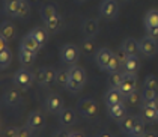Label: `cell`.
Instances as JSON below:
<instances>
[{"instance_id":"6da1fadb","label":"cell","mask_w":158,"mask_h":137,"mask_svg":"<svg viewBox=\"0 0 158 137\" xmlns=\"http://www.w3.org/2000/svg\"><path fill=\"white\" fill-rule=\"evenodd\" d=\"M86 80H87V77H86L85 69L78 65H73L69 68V81H68L66 89L71 92H78L86 85Z\"/></svg>"},{"instance_id":"7a4b0ae2","label":"cell","mask_w":158,"mask_h":137,"mask_svg":"<svg viewBox=\"0 0 158 137\" xmlns=\"http://www.w3.org/2000/svg\"><path fill=\"white\" fill-rule=\"evenodd\" d=\"M80 53H81L80 47H77L74 44H63L60 47V51H59L60 60L65 65H69V66L77 65L78 59H80Z\"/></svg>"},{"instance_id":"3957f363","label":"cell","mask_w":158,"mask_h":137,"mask_svg":"<svg viewBox=\"0 0 158 137\" xmlns=\"http://www.w3.org/2000/svg\"><path fill=\"white\" fill-rule=\"evenodd\" d=\"M14 85L18 87V89H29V87L32 86V83L35 81V77H33V73H30L26 66H21L20 69H17L15 73H14Z\"/></svg>"},{"instance_id":"277c9868","label":"cell","mask_w":158,"mask_h":137,"mask_svg":"<svg viewBox=\"0 0 158 137\" xmlns=\"http://www.w3.org/2000/svg\"><path fill=\"white\" fill-rule=\"evenodd\" d=\"M139 48H140V53L148 57V59H152L155 54L158 53V41L151 38L149 35H145L139 41Z\"/></svg>"},{"instance_id":"5b68a950","label":"cell","mask_w":158,"mask_h":137,"mask_svg":"<svg viewBox=\"0 0 158 137\" xmlns=\"http://www.w3.org/2000/svg\"><path fill=\"white\" fill-rule=\"evenodd\" d=\"M99 15L106 20H114L119 15V3L116 0H102L99 5Z\"/></svg>"},{"instance_id":"8992f818","label":"cell","mask_w":158,"mask_h":137,"mask_svg":"<svg viewBox=\"0 0 158 137\" xmlns=\"http://www.w3.org/2000/svg\"><path fill=\"white\" fill-rule=\"evenodd\" d=\"M78 113L87 119H94L98 114V102L90 98H83L78 101Z\"/></svg>"},{"instance_id":"52a82bcc","label":"cell","mask_w":158,"mask_h":137,"mask_svg":"<svg viewBox=\"0 0 158 137\" xmlns=\"http://www.w3.org/2000/svg\"><path fill=\"white\" fill-rule=\"evenodd\" d=\"M44 106H45V110L53 113V114H59L65 109V102H63V100H62V97L59 93L47 95V98L44 101Z\"/></svg>"},{"instance_id":"ba28073f","label":"cell","mask_w":158,"mask_h":137,"mask_svg":"<svg viewBox=\"0 0 158 137\" xmlns=\"http://www.w3.org/2000/svg\"><path fill=\"white\" fill-rule=\"evenodd\" d=\"M26 127L32 131V133H39L44 127H45V118L41 112H32L29 116H27V122H26Z\"/></svg>"},{"instance_id":"9c48e42d","label":"cell","mask_w":158,"mask_h":137,"mask_svg":"<svg viewBox=\"0 0 158 137\" xmlns=\"http://www.w3.org/2000/svg\"><path fill=\"white\" fill-rule=\"evenodd\" d=\"M94 57H95V62H97L98 68L107 73L110 60H111V57H113V53H111L107 47H101V48H98L97 54H95Z\"/></svg>"},{"instance_id":"30bf717a","label":"cell","mask_w":158,"mask_h":137,"mask_svg":"<svg viewBox=\"0 0 158 137\" xmlns=\"http://www.w3.org/2000/svg\"><path fill=\"white\" fill-rule=\"evenodd\" d=\"M57 121H59L60 127L69 128V127L75 125V122H77V113L74 112L73 109H69V107H65V109L57 114Z\"/></svg>"},{"instance_id":"8fae6325","label":"cell","mask_w":158,"mask_h":137,"mask_svg":"<svg viewBox=\"0 0 158 137\" xmlns=\"http://www.w3.org/2000/svg\"><path fill=\"white\" fill-rule=\"evenodd\" d=\"M140 118L145 121L146 124H155L158 122V114L154 106L151 104H143L140 106Z\"/></svg>"},{"instance_id":"7c38bea8","label":"cell","mask_w":158,"mask_h":137,"mask_svg":"<svg viewBox=\"0 0 158 137\" xmlns=\"http://www.w3.org/2000/svg\"><path fill=\"white\" fill-rule=\"evenodd\" d=\"M104 101L107 106H113V104H119V102H125V95L122 93L119 87H110L106 92Z\"/></svg>"},{"instance_id":"4fadbf2b","label":"cell","mask_w":158,"mask_h":137,"mask_svg":"<svg viewBox=\"0 0 158 137\" xmlns=\"http://www.w3.org/2000/svg\"><path fill=\"white\" fill-rule=\"evenodd\" d=\"M135 87H137V75L125 73V75H123V81H122L121 87H119L122 90V93L127 97L128 93H131V92L135 90Z\"/></svg>"},{"instance_id":"5bb4252c","label":"cell","mask_w":158,"mask_h":137,"mask_svg":"<svg viewBox=\"0 0 158 137\" xmlns=\"http://www.w3.org/2000/svg\"><path fill=\"white\" fill-rule=\"evenodd\" d=\"M20 48H24V50L32 51V53H35V54H36L42 47H41V44L35 39V36L29 32V33H27L26 36H23V39H21V42H20Z\"/></svg>"},{"instance_id":"9a60e30c","label":"cell","mask_w":158,"mask_h":137,"mask_svg":"<svg viewBox=\"0 0 158 137\" xmlns=\"http://www.w3.org/2000/svg\"><path fill=\"white\" fill-rule=\"evenodd\" d=\"M2 101H3V106H6V107H15L21 101V93L17 89H9L3 93Z\"/></svg>"},{"instance_id":"2e32d148","label":"cell","mask_w":158,"mask_h":137,"mask_svg":"<svg viewBox=\"0 0 158 137\" xmlns=\"http://www.w3.org/2000/svg\"><path fill=\"white\" fill-rule=\"evenodd\" d=\"M107 112L109 116L113 121H121L127 116V107H125V102H119V104H113V106H107Z\"/></svg>"},{"instance_id":"e0dca14e","label":"cell","mask_w":158,"mask_h":137,"mask_svg":"<svg viewBox=\"0 0 158 137\" xmlns=\"http://www.w3.org/2000/svg\"><path fill=\"white\" fill-rule=\"evenodd\" d=\"M81 30H83L86 38H95L97 33L99 32V24H98V21L95 18H86L83 21Z\"/></svg>"},{"instance_id":"ac0fdd59","label":"cell","mask_w":158,"mask_h":137,"mask_svg":"<svg viewBox=\"0 0 158 137\" xmlns=\"http://www.w3.org/2000/svg\"><path fill=\"white\" fill-rule=\"evenodd\" d=\"M80 51L86 56H95L98 51V45L94 38H86L80 44Z\"/></svg>"},{"instance_id":"d6986e66","label":"cell","mask_w":158,"mask_h":137,"mask_svg":"<svg viewBox=\"0 0 158 137\" xmlns=\"http://www.w3.org/2000/svg\"><path fill=\"white\" fill-rule=\"evenodd\" d=\"M17 36V29L15 26L11 23V21H3L2 23V27H0V38H5L8 42L15 39Z\"/></svg>"},{"instance_id":"ffe728a7","label":"cell","mask_w":158,"mask_h":137,"mask_svg":"<svg viewBox=\"0 0 158 137\" xmlns=\"http://www.w3.org/2000/svg\"><path fill=\"white\" fill-rule=\"evenodd\" d=\"M30 33L35 36L38 42L41 44V47H44L45 44H47V41H48V35H50V30L47 27H42V26H36V27H33L32 30H30Z\"/></svg>"},{"instance_id":"44dd1931","label":"cell","mask_w":158,"mask_h":137,"mask_svg":"<svg viewBox=\"0 0 158 137\" xmlns=\"http://www.w3.org/2000/svg\"><path fill=\"white\" fill-rule=\"evenodd\" d=\"M21 0H5L3 2V14H6L8 17H15L18 15Z\"/></svg>"},{"instance_id":"7402d4cb","label":"cell","mask_w":158,"mask_h":137,"mask_svg":"<svg viewBox=\"0 0 158 137\" xmlns=\"http://www.w3.org/2000/svg\"><path fill=\"white\" fill-rule=\"evenodd\" d=\"M121 47L125 50V53H127L128 56H139V53H140L139 42H137L134 38H127V39H123V42H122Z\"/></svg>"},{"instance_id":"603a6c76","label":"cell","mask_w":158,"mask_h":137,"mask_svg":"<svg viewBox=\"0 0 158 137\" xmlns=\"http://www.w3.org/2000/svg\"><path fill=\"white\" fill-rule=\"evenodd\" d=\"M44 24H45V27L50 30V33H57V32H60V29L63 27V18L57 14V15H54L53 18L47 20Z\"/></svg>"},{"instance_id":"cb8c5ba5","label":"cell","mask_w":158,"mask_h":137,"mask_svg":"<svg viewBox=\"0 0 158 137\" xmlns=\"http://www.w3.org/2000/svg\"><path fill=\"white\" fill-rule=\"evenodd\" d=\"M139 69H140V60L137 56H130L122 68L123 73H130V74H137Z\"/></svg>"},{"instance_id":"d4e9b609","label":"cell","mask_w":158,"mask_h":137,"mask_svg":"<svg viewBox=\"0 0 158 137\" xmlns=\"http://www.w3.org/2000/svg\"><path fill=\"white\" fill-rule=\"evenodd\" d=\"M35 53H32V51H27L24 48H20V53H18V60L21 63V66H26V68H29V66H32L33 62H35Z\"/></svg>"},{"instance_id":"484cf974","label":"cell","mask_w":158,"mask_h":137,"mask_svg":"<svg viewBox=\"0 0 158 137\" xmlns=\"http://www.w3.org/2000/svg\"><path fill=\"white\" fill-rule=\"evenodd\" d=\"M123 75L125 73L122 69H118V71H111L107 75V81H109L110 87H121L122 81H123Z\"/></svg>"},{"instance_id":"4316f807","label":"cell","mask_w":158,"mask_h":137,"mask_svg":"<svg viewBox=\"0 0 158 137\" xmlns=\"http://www.w3.org/2000/svg\"><path fill=\"white\" fill-rule=\"evenodd\" d=\"M134 122H135V116L127 114L123 119L119 121V128H121V131L123 134L130 136V133H131V130H133V127H134Z\"/></svg>"},{"instance_id":"83f0119b","label":"cell","mask_w":158,"mask_h":137,"mask_svg":"<svg viewBox=\"0 0 158 137\" xmlns=\"http://www.w3.org/2000/svg\"><path fill=\"white\" fill-rule=\"evenodd\" d=\"M157 101H158V90H154V89H143V92H142V102H143V104L155 106Z\"/></svg>"},{"instance_id":"f1b7e54d","label":"cell","mask_w":158,"mask_h":137,"mask_svg":"<svg viewBox=\"0 0 158 137\" xmlns=\"http://www.w3.org/2000/svg\"><path fill=\"white\" fill-rule=\"evenodd\" d=\"M145 125H146V122L142 118L135 116V122H134L133 130H131V133H130V137H142L146 133Z\"/></svg>"},{"instance_id":"f546056e","label":"cell","mask_w":158,"mask_h":137,"mask_svg":"<svg viewBox=\"0 0 158 137\" xmlns=\"http://www.w3.org/2000/svg\"><path fill=\"white\" fill-rule=\"evenodd\" d=\"M145 27H157L158 26V9H149L145 15Z\"/></svg>"},{"instance_id":"4dcf8cb0","label":"cell","mask_w":158,"mask_h":137,"mask_svg":"<svg viewBox=\"0 0 158 137\" xmlns=\"http://www.w3.org/2000/svg\"><path fill=\"white\" fill-rule=\"evenodd\" d=\"M54 15H57V9H56V6L54 5H44L42 8H41V18H42V21L45 23L47 20L50 18H53Z\"/></svg>"},{"instance_id":"1f68e13d","label":"cell","mask_w":158,"mask_h":137,"mask_svg":"<svg viewBox=\"0 0 158 137\" xmlns=\"http://www.w3.org/2000/svg\"><path fill=\"white\" fill-rule=\"evenodd\" d=\"M11 60H12V53L9 50V47L0 50V68L2 69H6L11 65Z\"/></svg>"},{"instance_id":"d6a6232c","label":"cell","mask_w":158,"mask_h":137,"mask_svg":"<svg viewBox=\"0 0 158 137\" xmlns=\"http://www.w3.org/2000/svg\"><path fill=\"white\" fill-rule=\"evenodd\" d=\"M69 81V68L68 69H57L56 74V85L60 87H66Z\"/></svg>"},{"instance_id":"836d02e7","label":"cell","mask_w":158,"mask_h":137,"mask_svg":"<svg viewBox=\"0 0 158 137\" xmlns=\"http://www.w3.org/2000/svg\"><path fill=\"white\" fill-rule=\"evenodd\" d=\"M125 104H128L130 107H135V106L142 104V93H139L137 90L128 93V95L125 97Z\"/></svg>"},{"instance_id":"e575fe53","label":"cell","mask_w":158,"mask_h":137,"mask_svg":"<svg viewBox=\"0 0 158 137\" xmlns=\"http://www.w3.org/2000/svg\"><path fill=\"white\" fill-rule=\"evenodd\" d=\"M33 77H35V81L41 87H45V81H47V73H45V68H36L33 71Z\"/></svg>"},{"instance_id":"d590c367","label":"cell","mask_w":158,"mask_h":137,"mask_svg":"<svg viewBox=\"0 0 158 137\" xmlns=\"http://www.w3.org/2000/svg\"><path fill=\"white\" fill-rule=\"evenodd\" d=\"M143 89H154L158 90V77L157 75H146L145 81H143Z\"/></svg>"},{"instance_id":"8d00e7d4","label":"cell","mask_w":158,"mask_h":137,"mask_svg":"<svg viewBox=\"0 0 158 137\" xmlns=\"http://www.w3.org/2000/svg\"><path fill=\"white\" fill-rule=\"evenodd\" d=\"M45 73H47V81H45V87H50L56 85V74L57 69H54L53 66H45Z\"/></svg>"},{"instance_id":"74e56055","label":"cell","mask_w":158,"mask_h":137,"mask_svg":"<svg viewBox=\"0 0 158 137\" xmlns=\"http://www.w3.org/2000/svg\"><path fill=\"white\" fill-rule=\"evenodd\" d=\"M30 12V6H29V3L26 2V0H21V5H20V9H18V15H17V18H26L27 15Z\"/></svg>"},{"instance_id":"f35d334b","label":"cell","mask_w":158,"mask_h":137,"mask_svg":"<svg viewBox=\"0 0 158 137\" xmlns=\"http://www.w3.org/2000/svg\"><path fill=\"white\" fill-rule=\"evenodd\" d=\"M114 56L118 57V60H119V63H121L122 68H123V65H125V62H127V59L130 57V56H128V54L125 53V50H123L122 47H119L118 50L114 51Z\"/></svg>"},{"instance_id":"ab89813d","label":"cell","mask_w":158,"mask_h":137,"mask_svg":"<svg viewBox=\"0 0 158 137\" xmlns=\"http://www.w3.org/2000/svg\"><path fill=\"white\" fill-rule=\"evenodd\" d=\"M118 69H122L121 63L118 60V57L114 56V53H113V57H111V60H110V65H109V69H107V73H111V71H118Z\"/></svg>"},{"instance_id":"60d3db41","label":"cell","mask_w":158,"mask_h":137,"mask_svg":"<svg viewBox=\"0 0 158 137\" xmlns=\"http://www.w3.org/2000/svg\"><path fill=\"white\" fill-rule=\"evenodd\" d=\"M3 137H18V128L17 127H8L3 130Z\"/></svg>"},{"instance_id":"b9f144b4","label":"cell","mask_w":158,"mask_h":137,"mask_svg":"<svg viewBox=\"0 0 158 137\" xmlns=\"http://www.w3.org/2000/svg\"><path fill=\"white\" fill-rule=\"evenodd\" d=\"M146 35H149L151 38L158 41V26L157 27H146Z\"/></svg>"},{"instance_id":"7bdbcfd3","label":"cell","mask_w":158,"mask_h":137,"mask_svg":"<svg viewBox=\"0 0 158 137\" xmlns=\"http://www.w3.org/2000/svg\"><path fill=\"white\" fill-rule=\"evenodd\" d=\"M18 137H32V131L27 127H21L18 128Z\"/></svg>"},{"instance_id":"ee69618b","label":"cell","mask_w":158,"mask_h":137,"mask_svg":"<svg viewBox=\"0 0 158 137\" xmlns=\"http://www.w3.org/2000/svg\"><path fill=\"white\" fill-rule=\"evenodd\" d=\"M69 136H71V133L68 130H57L54 133V137H69Z\"/></svg>"},{"instance_id":"f6af8a7d","label":"cell","mask_w":158,"mask_h":137,"mask_svg":"<svg viewBox=\"0 0 158 137\" xmlns=\"http://www.w3.org/2000/svg\"><path fill=\"white\" fill-rule=\"evenodd\" d=\"M142 137H158V134L155 133V131H146Z\"/></svg>"},{"instance_id":"bcb514c9","label":"cell","mask_w":158,"mask_h":137,"mask_svg":"<svg viewBox=\"0 0 158 137\" xmlns=\"http://www.w3.org/2000/svg\"><path fill=\"white\" fill-rule=\"evenodd\" d=\"M97 137H113V136L110 134L109 131H101V133H99V134H98Z\"/></svg>"},{"instance_id":"7dc6e473","label":"cell","mask_w":158,"mask_h":137,"mask_svg":"<svg viewBox=\"0 0 158 137\" xmlns=\"http://www.w3.org/2000/svg\"><path fill=\"white\" fill-rule=\"evenodd\" d=\"M69 137H85V136H83V133H71Z\"/></svg>"},{"instance_id":"c3c4849f","label":"cell","mask_w":158,"mask_h":137,"mask_svg":"<svg viewBox=\"0 0 158 137\" xmlns=\"http://www.w3.org/2000/svg\"><path fill=\"white\" fill-rule=\"evenodd\" d=\"M154 107H155V110H157V114H158V101L155 102V106H154Z\"/></svg>"},{"instance_id":"681fc988","label":"cell","mask_w":158,"mask_h":137,"mask_svg":"<svg viewBox=\"0 0 158 137\" xmlns=\"http://www.w3.org/2000/svg\"><path fill=\"white\" fill-rule=\"evenodd\" d=\"M74 2H77V3H83V2H86V0H74Z\"/></svg>"},{"instance_id":"f907efd6","label":"cell","mask_w":158,"mask_h":137,"mask_svg":"<svg viewBox=\"0 0 158 137\" xmlns=\"http://www.w3.org/2000/svg\"><path fill=\"white\" fill-rule=\"evenodd\" d=\"M121 2H130V0H121Z\"/></svg>"}]
</instances>
